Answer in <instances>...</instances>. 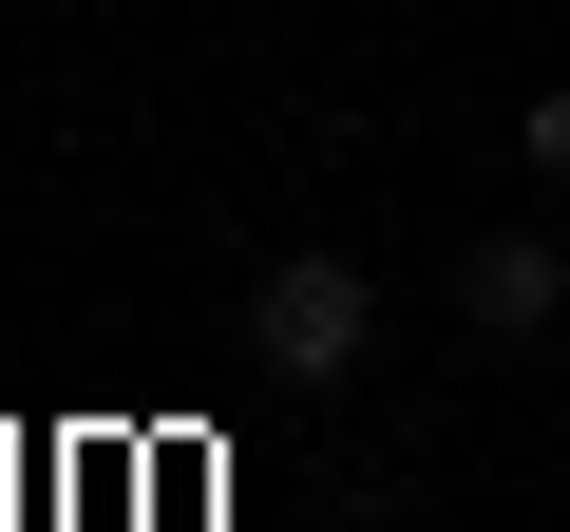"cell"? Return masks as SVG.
Returning a JSON list of instances; mask_svg holds the SVG:
<instances>
[{
  "label": "cell",
  "instance_id": "3957f363",
  "mask_svg": "<svg viewBox=\"0 0 570 532\" xmlns=\"http://www.w3.org/2000/svg\"><path fill=\"white\" fill-rule=\"evenodd\" d=\"M513 152H532V171H551V190H570V77H551V96H532V115H513Z\"/></svg>",
  "mask_w": 570,
  "mask_h": 532
},
{
  "label": "cell",
  "instance_id": "6da1fadb",
  "mask_svg": "<svg viewBox=\"0 0 570 532\" xmlns=\"http://www.w3.org/2000/svg\"><path fill=\"white\" fill-rule=\"evenodd\" d=\"M362 343H381V286H362L343 247H285L266 286H247V362H266V381H343Z\"/></svg>",
  "mask_w": 570,
  "mask_h": 532
},
{
  "label": "cell",
  "instance_id": "7a4b0ae2",
  "mask_svg": "<svg viewBox=\"0 0 570 532\" xmlns=\"http://www.w3.org/2000/svg\"><path fill=\"white\" fill-rule=\"evenodd\" d=\"M456 324H475L494 362H532V343L570 324V247H551V228H475V247H456Z\"/></svg>",
  "mask_w": 570,
  "mask_h": 532
}]
</instances>
